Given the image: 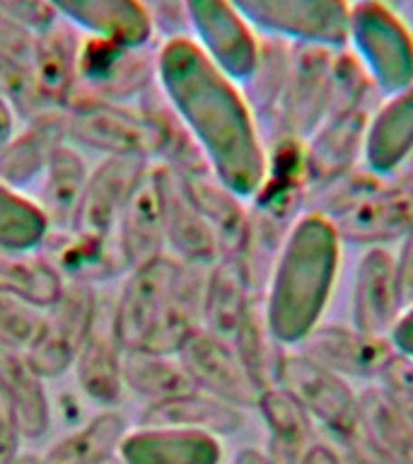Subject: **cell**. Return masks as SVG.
<instances>
[{"instance_id":"42","label":"cell","mask_w":413,"mask_h":464,"mask_svg":"<svg viewBox=\"0 0 413 464\" xmlns=\"http://www.w3.org/2000/svg\"><path fill=\"white\" fill-rule=\"evenodd\" d=\"M0 13L13 17V20L29 27L32 32H39L49 22L56 20L49 0H0Z\"/></svg>"},{"instance_id":"39","label":"cell","mask_w":413,"mask_h":464,"mask_svg":"<svg viewBox=\"0 0 413 464\" xmlns=\"http://www.w3.org/2000/svg\"><path fill=\"white\" fill-rule=\"evenodd\" d=\"M39 324H42V310L0 290V346L24 351L39 332Z\"/></svg>"},{"instance_id":"38","label":"cell","mask_w":413,"mask_h":464,"mask_svg":"<svg viewBox=\"0 0 413 464\" xmlns=\"http://www.w3.org/2000/svg\"><path fill=\"white\" fill-rule=\"evenodd\" d=\"M49 235L42 210L27 194L5 187L0 181V249L27 252L39 249Z\"/></svg>"},{"instance_id":"1","label":"cell","mask_w":413,"mask_h":464,"mask_svg":"<svg viewBox=\"0 0 413 464\" xmlns=\"http://www.w3.org/2000/svg\"><path fill=\"white\" fill-rule=\"evenodd\" d=\"M158 87L179 114L217 179L252 201L268 169V145L239 82L188 34L158 49Z\"/></svg>"},{"instance_id":"37","label":"cell","mask_w":413,"mask_h":464,"mask_svg":"<svg viewBox=\"0 0 413 464\" xmlns=\"http://www.w3.org/2000/svg\"><path fill=\"white\" fill-rule=\"evenodd\" d=\"M232 346L237 351L239 361L246 368L254 384L261 390L274 387L275 382V365L283 353V346L274 339V334L268 332L261 297L252 304V310L246 312L245 322L239 324Z\"/></svg>"},{"instance_id":"48","label":"cell","mask_w":413,"mask_h":464,"mask_svg":"<svg viewBox=\"0 0 413 464\" xmlns=\"http://www.w3.org/2000/svg\"><path fill=\"white\" fill-rule=\"evenodd\" d=\"M17 126H20V123H17L14 114L10 111V107H7L5 97H3V92H0V145L13 136L14 130H17Z\"/></svg>"},{"instance_id":"5","label":"cell","mask_w":413,"mask_h":464,"mask_svg":"<svg viewBox=\"0 0 413 464\" xmlns=\"http://www.w3.org/2000/svg\"><path fill=\"white\" fill-rule=\"evenodd\" d=\"M348 44L382 94L413 82V32L387 0H358L348 17Z\"/></svg>"},{"instance_id":"13","label":"cell","mask_w":413,"mask_h":464,"mask_svg":"<svg viewBox=\"0 0 413 464\" xmlns=\"http://www.w3.org/2000/svg\"><path fill=\"white\" fill-rule=\"evenodd\" d=\"M150 162L130 158L92 160L71 232L87 239H111L133 188Z\"/></svg>"},{"instance_id":"9","label":"cell","mask_w":413,"mask_h":464,"mask_svg":"<svg viewBox=\"0 0 413 464\" xmlns=\"http://www.w3.org/2000/svg\"><path fill=\"white\" fill-rule=\"evenodd\" d=\"M100 290L85 283H65L56 303L42 312L39 332L24 348V355L46 382L63 380L72 372L80 346L92 326Z\"/></svg>"},{"instance_id":"34","label":"cell","mask_w":413,"mask_h":464,"mask_svg":"<svg viewBox=\"0 0 413 464\" xmlns=\"http://www.w3.org/2000/svg\"><path fill=\"white\" fill-rule=\"evenodd\" d=\"M358 435L387 464H413V426L377 384L358 390Z\"/></svg>"},{"instance_id":"30","label":"cell","mask_w":413,"mask_h":464,"mask_svg":"<svg viewBox=\"0 0 413 464\" xmlns=\"http://www.w3.org/2000/svg\"><path fill=\"white\" fill-rule=\"evenodd\" d=\"M179 179L196 210L201 213L210 230L216 232L223 256L239 254L246 239V230H249V206H246L249 201L235 194L210 169L184 174V177L179 174Z\"/></svg>"},{"instance_id":"10","label":"cell","mask_w":413,"mask_h":464,"mask_svg":"<svg viewBox=\"0 0 413 464\" xmlns=\"http://www.w3.org/2000/svg\"><path fill=\"white\" fill-rule=\"evenodd\" d=\"M145 51L148 46L136 49L85 36L72 100L136 104L158 82V51L155 56H148Z\"/></svg>"},{"instance_id":"35","label":"cell","mask_w":413,"mask_h":464,"mask_svg":"<svg viewBox=\"0 0 413 464\" xmlns=\"http://www.w3.org/2000/svg\"><path fill=\"white\" fill-rule=\"evenodd\" d=\"M123 390L143 399L145 406L181 397L196 390L177 353L150 348H126L123 353Z\"/></svg>"},{"instance_id":"47","label":"cell","mask_w":413,"mask_h":464,"mask_svg":"<svg viewBox=\"0 0 413 464\" xmlns=\"http://www.w3.org/2000/svg\"><path fill=\"white\" fill-rule=\"evenodd\" d=\"M300 464H339V457H336V450L331 448V442L317 440L312 442L310 450L300 459Z\"/></svg>"},{"instance_id":"4","label":"cell","mask_w":413,"mask_h":464,"mask_svg":"<svg viewBox=\"0 0 413 464\" xmlns=\"http://www.w3.org/2000/svg\"><path fill=\"white\" fill-rule=\"evenodd\" d=\"M382 94L353 61L336 63L331 104L312 138L304 143L307 196L353 172L362 158V145L372 111Z\"/></svg>"},{"instance_id":"36","label":"cell","mask_w":413,"mask_h":464,"mask_svg":"<svg viewBox=\"0 0 413 464\" xmlns=\"http://www.w3.org/2000/svg\"><path fill=\"white\" fill-rule=\"evenodd\" d=\"M63 288V274L42 249H27V252L0 249V290L3 293L43 312L56 303Z\"/></svg>"},{"instance_id":"52","label":"cell","mask_w":413,"mask_h":464,"mask_svg":"<svg viewBox=\"0 0 413 464\" xmlns=\"http://www.w3.org/2000/svg\"><path fill=\"white\" fill-rule=\"evenodd\" d=\"M104 464H126V462H123L121 457L116 455V457H111V459H107V462H104Z\"/></svg>"},{"instance_id":"33","label":"cell","mask_w":413,"mask_h":464,"mask_svg":"<svg viewBox=\"0 0 413 464\" xmlns=\"http://www.w3.org/2000/svg\"><path fill=\"white\" fill-rule=\"evenodd\" d=\"M129 423L116 409H97L46 448L42 464H104L119 455Z\"/></svg>"},{"instance_id":"23","label":"cell","mask_w":413,"mask_h":464,"mask_svg":"<svg viewBox=\"0 0 413 464\" xmlns=\"http://www.w3.org/2000/svg\"><path fill=\"white\" fill-rule=\"evenodd\" d=\"M162 203H165V254L188 266H210L223 252L216 232L196 210L184 191L179 174L162 167Z\"/></svg>"},{"instance_id":"16","label":"cell","mask_w":413,"mask_h":464,"mask_svg":"<svg viewBox=\"0 0 413 464\" xmlns=\"http://www.w3.org/2000/svg\"><path fill=\"white\" fill-rule=\"evenodd\" d=\"M177 355L196 390L223 399L237 409H254L259 399V387L239 361L232 341L198 329Z\"/></svg>"},{"instance_id":"26","label":"cell","mask_w":413,"mask_h":464,"mask_svg":"<svg viewBox=\"0 0 413 464\" xmlns=\"http://www.w3.org/2000/svg\"><path fill=\"white\" fill-rule=\"evenodd\" d=\"M39 249L56 264L65 283L111 288L129 274L114 237L87 239L75 232H58V235H46Z\"/></svg>"},{"instance_id":"50","label":"cell","mask_w":413,"mask_h":464,"mask_svg":"<svg viewBox=\"0 0 413 464\" xmlns=\"http://www.w3.org/2000/svg\"><path fill=\"white\" fill-rule=\"evenodd\" d=\"M391 179H397V181H404V184H411L413 187V155L408 160H406V165L399 169Z\"/></svg>"},{"instance_id":"19","label":"cell","mask_w":413,"mask_h":464,"mask_svg":"<svg viewBox=\"0 0 413 464\" xmlns=\"http://www.w3.org/2000/svg\"><path fill=\"white\" fill-rule=\"evenodd\" d=\"M397 290V268L389 246H368L355 266L351 326L370 336H389L401 314Z\"/></svg>"},{"instance_id":"21","label":"cell","mask_w":413,"mask_h":464,"mask_svg":"<svg viewBox=\"0 0 413 464\" xmlns=\"http://www.w3.org/2000/svg\"><path fill=\"white\" fill-rule=\"evenodd\" d=\"M63 123L65 109H56L36 121L20 123L13 136L0 145V181L32 198L46 172L51 152L65 140Z\"/></svg>"},{"instance_id":"51","label":"cell","mask_w":413,"mask_h":464,"mask_svg":"<svg viewBox=\"0 0 413 464\" xmlns=\"http://www.w3.org/2000/svg\"><path fill=\"white\" fill-rule=\"evenodd\" d=\"M7 464H42V459H39V455H32V452H20L13 462Z\"/></svg>"},{"instance_id":"3","label":"cell","mask_w":413,"mask_h":464,"mask_svg":"<svg viewBox=\"0 0 413 464\" xmlns=\"http://www.w3.org/2000/svg\"><path fill=\"white\" fill-rule=\"evenodd\" d=\"M307 210L329 218L343 245L389 246L413 230V187L362 165L307 196Z\"/></svg>"},{"instance_id":"12","label":"cell","mask_w":413,"mask_h":464,"mask_svg":"<svg viewBox=\"0 0 413 464\" xmlns=\"http://www.w3.org/2000/svg\"><path fill=\"white\" fill-rule=\"evenodd\" d=\"M123 353L126 346L116 332L114 290L101 288L92 326L72 365V384L97 409H116L123 394Z\"/></svg>"},{"instance_id":"20","label":"cell","mask_w":413,"mask_h":464,"mask_svg":"<svg viewBox=\"0 0 413 464\" xmlns=\"http://www.w3.org/2000/svg\"><path fill=\"white\" fill-rule=\"evenodd\" d=\"M58 20L82 36L121 46H150L155 27L140 0H49Z\"/></svg>"},{"instance_id":"6","label":"cell","mask_w":413,"mask_h":464,"mask_svg":"<svg viewBox=\"0 0 413 464\" xmlns=\"http://www.w3.org/2000/svg\"><path fill=\"white\" fill-rule=\"evenodd\" d=\"M65 140L87 158L155 162V136L136 104L72 100L65 107Z\"/></svg>"},{"instance_id":"44","label":"cell","mask_w":413,"mask_h":464,"mask_svg":"<svg viewBox=\"0 0 413 464\" xmlns=\"http://www.w3.org/2000/svg\"><path fill=\"white\" fill-rule=\"evenodd\" d=\"M329 442L336 450L339 464H387L368 442L362 440L358 430L353 435H346V438H329Z\"/></svg>"},{"instance_id":"8","label":"cell","mask_w":413,"mask_h":464,"mask_svg":"<svg viewBox=\"0 0 413 464\" xmlns=\"http://www.w3.org/2000/svg\"><path fill=\"white\" fill-rule=\"evenodd\" d=\"M274 384L290 392L329 438H346L358 430V390L353 382L314 362L303 351L283 348Z\"/></svg>"},{"instance_id":"32","label":"cell","mask_w":413,"mask_h":464,"mask_svg":"<svg viewBox=\"0 0 413 464\" xmlns=\"http://www.w3.org/2000/svg\"><path fill=\"white\" fill-rule=\"evenodd\" d=\"M138 426H167L201 430L216 438L235 435L245 426V409L227 404L201 390H191L181 397L145 406Z\"/></svg>"},{"instance_id":"46","label":"cell","mask_w":413,"mask_h":464,"mask_svg":"<svg viewBox=\"0 0 413 464\" xmlns=\"http://www.w3.org/2000/svg\"><path fill=\"white\" fill-rule=\"evenodd\" d=\"M389 341L399 355L413 361V304L404 307L389 332Z\"/></svg>"},{"instance_id":"43","label":"cell","mask_w":413,"mask_h":464,"mask_svg":"<svg viewBox=\"0 0 413 464\" xmlns=\"http://www.w3.org/2000/svg\"><path fill=\"white\" fill-rule=\"evenodd\" d=\"M394 268H397V290L401 307L413 304V230L399 242V252L394 254Z\"/></svg>"},{"instance_id":"31","label":"cell","mask_w":413,"mask_h":464,"mask_svg":"<svg viewBox=\"0 0 413 464\" xmlns=\"http://www.w3.org/2000/svg\"><path fill=\"white\" fill-rule=\"evenodd\" d=\"M254 409L266 423V455L275 464H300L312 442H317V423L304 411V406L290 392L274 384L259 392Z\"/></svg>"},{"instance_id":"2","label":"cell","mask_w":413,"mask_h":464,"mask_svg":"<svg viewBox=\"0 0 413 464\" xmlns=\"http://www.w3.org/2000/svg\"><path fill=\"white\" fill-rule=\"evenodd\" d=\"M341 242L331 220L304 210L283 239L261 307L283 348H297L324 317L341 271Z\"/></svg>"},{"instance_id":"7","label":"cell","mask_w":413,"mask_h":464,"mask_svg":"<svg viewBox=\"0 0 413 464\" xmlns=\"http://www.w3.org/2000/svg\"><path fill=\"white\" fill-rule=\"evenodd\" d=\"M232 5L256 34L331 51L348 44V0H232Z\"/></svg>"},{"instance_id":"22","label":"cell","mask_w":413,"mask_h":464,"mask_svg":"<svg viewBox=\"0 0 413 464\" xmlns=\"http://www.w3.org/2000/svg\"><path fill=\"white\" fill-rule=\"evenodd\" d=\"M0 394L22 440H42L53 426L49 382L29 365L20 348L0 346Z\"/></svg>"},{"instance_id":"45","label":"cell","mask_w":413,"mask_h":464,"mask_svg":"<svg viewBox=\"0 0 413 464\" xmlns=\"http://www.w3.org/2000/svg\"><path fill=\"white\" fill-rule=\"evenodd\" d=\"M22 452V435L13 420V413L7 409L5 399L0 394V464L13 462Z\"/></svg>"},{"instance_id":"29","label":"cell","mask_w":413,"mask_h":464,"mask_svg":"<svg viewBox=\"0 0 413 464\" xmlns=\"http://www.w3.org/2000/svg\"><path fill=\"white\" fill-rule=\"evenodd\" d=\"M259 300L242 261L235 254H225L210 264L203 290V329L220 339L232 341L246 312Z\"/></svg>"},{"instance_id":"15","label":"cell","mask_w":413,"mask_h":464,"mask_svg":"<svg viewBox=\"0 0 413 464\" xmlns=\"http://www.w3.org/2000/svg\"><path fill=\"white\" fill-rule=\"evenodd\" d=\"M300 49L304 58L297 61L295 68L290 63V78L281 102L278 129H281V136L307 143L331 104L336 63L331 61V49H319V46H300Z\"/></svg>"},{"instance_id":"49","label":"cell","mask_w":413,"mask_h":464,"mask_svg":"<svg viewBox=\"0 0 413 464\" xmlns=\"http://www.w3.org/2000/svg\"><path fill=\"white\" fill-rule=\"evenodd\" d=\"M232 464H275L271 457L264 452V450H256V448H242L235 455V462Z\"/></svg>"},{"instance_id":"28","label":"cell","mask_w":413,"mask_h":464,"mask_svg":"<svg viewBox=\"0 0 413 464\" xmlns=\"http://www.w3.org/2000/svg\"><path fill=\"white\" fill-rule=\"evenodd\" d=\"M82 39L78 29L58 17L34 34L32 72L46 100L61 109L71 104L78 90Z\"/></svg>"},{"instance_id":"14","label":"cell","mask_w":413,"mask_h":464,"mask_svg":"<svg viewBox=\"0 0 413 464\" xmlns=\"http://www.w3.org/2000/svg\"><path fill=\"white\" fill-rule=\"evenodd\" d=\"M297 351L348 382L365 384H375L387 365L397 358L389 336H370L355 326L336 324H319Z\"/></svg>"},{"instance_id":"17","label":"cell","mask_w":413,"mask_h":464,"mask_svg":"<svg viewBox=\"0 0 413 464\" xmlns=\"http://www.w3.org/2000/svg\"><path fill=\"white\" fill-rule=\"evenodd\" d=\"M179 266L172 256H159L145 266L130 268L119 281L114 290V322L123 346H143L172 293Z\"/></svg>"},{"instance_id":"40","label":"cell","mask_w":413,"mask_h":464,"mask_svg":"<svg viewBox=\"0 0 413 464\" xmlns=\"http://www.w3.org/2000/svg\"><path fill=\"white\" fill-rule=\"evenodd\" d=\"M375 384L413 426V361L397 353Z\"/></svg>"},{"instance_id":"24","label":"cell","mask_w":413,"mask_h":464,"mask_svg":"<svg viewBox=\"0 0 413 464\" xmlns=\"http://www.w3.org/2000/svg\"><path fill=\"white\" fill-rule=\"evenodd\" d=\"M126 464H223L220 438L201 430L167 426H138L119 448Z\"/></svg>"},{"instance_id":"25","label":"cell","mask_w":413,"mask_h":464,"mask_svg":"<svg viewBox=\"0 0 413 464\" xmlns=\"http://www.w3.org/2000/svg\"><path fill=\"white\" fill-rule=\"evenodd\" d=\"M413 155V82L387 94L368 123L362 165L379 177H394Z\"/></svg>"},{"instance_id":"18","label":"cell","mask_w":413,"mask_h":464,"mask_svg":"<svg viewBox=\"0 0 413 464\" xmlns=\"http://www.w3.org/2000/svg\"><path fill=\"white\" fill-rule=\"evenodd\" d=\"M114 242L126 268H138L165 254V203H162V167L148 165L133 188L119 223Z\"/></svg>"},{"instance_id":"27","label":"cell","mask_w":413,"mask_h":464,"mask_svg":"<svg viewBox=\"0 0 413 464\" xmlns=\"http://www.w3.org/2000/svg\"><path fill=\"white\" fill-rule=\"evenodd\" d=\"M90 167V158L68 140L58 143L56 150L51 152L46 172L32 194V201L49 225V235L71 232Z\"/></svg>"},{"instance_id":"11","label":"cell","mask_w":413,"mask_h":464,"mask_svg":"<svg viewBox=\"0 0 413 464\" xmlns=\"http://www.w3.org/2000/svg\"><path fill=\"white\" fill-rule=\"evenodd\" d=\"M191 39L235 82H245L259 63L261 39L232 0H184Z\"/></svg>"},{"instance_id":"41","label":"cell","mask_w":413,"mask_h":464,"mask_svg":"<svg viewBox=\"0 0 413 464\" xmlns=\"http://www.w3.org/2000/svg\"><path fill=\"white\" fill-rule=\"evenodd\" d=\"M34 34L36 32L0 13V65H32Z\"/></svg>"}]
</instances>
